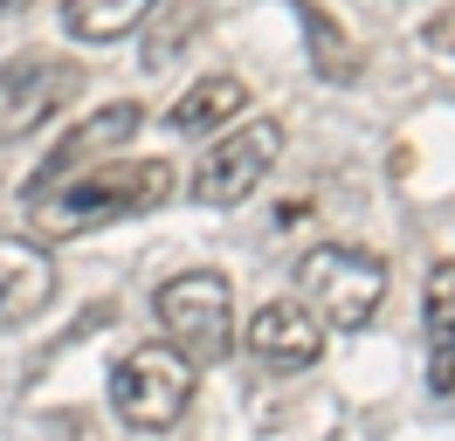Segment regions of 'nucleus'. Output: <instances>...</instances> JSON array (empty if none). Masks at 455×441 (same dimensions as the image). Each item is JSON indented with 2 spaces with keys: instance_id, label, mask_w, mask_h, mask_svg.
<instances>
[{
  "instance_id": "obj_1",
  "label": "nucleus",
  "mask_w": 455,
  "mask_h": 441,
  "mask_svg": "<svg viewBox=\"0 0 455 441\" xmlns=\"http://www.w3.org/2000/svg\"><path fill=\"white\" fill-rule=\"evenodd\" d=\"M172 193H180L172 159H104L90 172H69L62 187L21 200V207L42 235H90L104 220H139L152 207H166Z\"/></svg>"
},
{
  "instance_id": "obj_2",
  "label": "nucleus",
  "mask_w": 455,
  "mask_h": 441,
  "mask_svg": "<svg viewBox=\"0 0 455 441\" xmlns=\"http://www.w3.org/2000/svg\"><path fill=\"white\" fill-rule=\"evenodd\" d=\"M152 317L166 331V345L187 365H221L235 352V283L221 269H187V276H166L159 290H152Z\"/></svg>"
},
{
  "instance_id": "obj_3",
  "label": "nucleus",
  "mask_w": 455,
  "mask_h": 441,
  "mask_svg": "<svg viewBox=\"0 0 455 441\" xmlns=\"http://www.w3.org/2000/svg\"><path fill=\"white\" fill-rule=\"evenodd\" d=\"M379 297H387V262H379L372 248L324 242L297 262V303H304L324 331H366Z\"/></svg>"
},
{
  "instance_id": "obj_4",
  "label": "nucleus",
  "mask_w": 455,
  "mask_h": 441,
  "mask_svg": "<svg viewBox=\"0 0 455 441\" xmlns=\"http://www.w3.org/2000/svg\"><path fill=\"white\" fill-rule=\"evenodd\" d=\"M111 407H117L124 428H139V435H166L172 421L194 407V365L172 352L166 338H152V345H139V352L117 358Z\"/></svg>"
},
{
  "instance_id": "obj_5",
  "label": "nucleus",
  "mask_w": 455,
  "mask_h": 441,
  "mask_svg": "<svg viewBox=\"0 0 455 441\" xmlns=\"http://www.w3.org/2000/svg\"><path fill=\"white\" fill-rule=\"evenodd\" d=\"M276 159H283V124H276V117H242V124H228V132L200 152L187 193H194L200 207H242V200L276 172Z\"/></svg>"
},
{
  "instance_id": "obj_6",
  "label": "nucleus",
  "mask_w": 455,
  "mask_h": 441,
  "mask_svg": "<svg viewBox=\"0 0 455 441\" xmlns=\"http://www.w3.org/2000/svg\"><path fill=\"white\" fill-rule=\"evenodd\" d=\"M76 90H84V62H69V55L21 49L14 62H0V145L42 132L56 110L76 104Z\"/></svg>"
},
{
  "instance_id": "obj_7",
  "label": "nucleus",
  "mask_w": 455,
  "mask_h": 441,
  "mask_svg": "<svg viewBox=\"0 0 455 441\" xmlns=\"http://www.w3.org/2000/svg\"><path fill=\"white\" fill-rule=\"evenodd\" d=\"M145 132V104H132V97H117V104L104 110H90V117H76L69 132L42 152V165L28 172V187H21V200H35V193H49L62 187L69 172H90V165H104V159H124V145Z\"/></svg>"
},
{
  "instance_id": "obj_8",
  "label": "nucleus",
  "mask_w": 455,
  "mask_h": 441,
  "mask_svg": "<svg viewBox=\"0 0 455 441\" xmlns=\"http://www.w3.org/2000/svg\"><path fill=\"white\" fill-rule=\"evenodd\" d=\"M242 345H249V358H256L262 373H311L317 358H324V325L297 297H269L249 317Z\"/></svg>"
},
{
  "instance_id": "obj_9",
  "label": "nucleus",
  "mask_w": 455,
  "mask_h": 441,
  "mask_svg": "<svg viewBox=\"0 0 455 441\" xmlns=\"http://www.w3.org/2000/svg\"><path fill=\"white\" fill-rule=\"evenodd\" d=\"M56 303V255L35 235H0V331L28 325Z\"/></svg>"
},
{
  "instance_id": "obj_10",
  "label": "nucleus",
  "mask_w": 455,
  "mask_h": 441,
  "mask_svg": "<svg viewBox=\"0 0 455 441\" xmlns=\"http://www.w3.org/2000/svg\"><path fill=\"white\" fill-rule=\"evenodd\" d=\"M242 110H249V83L235 76V69H214V76L187 83L166 110V132L172 138H221L228 124H242Z\"/></svg>"
},
{
  "instance_id": "obj_11",
  "label": "nucleus",
  "mask_w": 455,
  "mask_h": 441,
  "mask_svg": "<svg viewBox=\"0 0 455 441\" xmlns=\"http://www.w3.org/2000/svg\"><path fill=\"white\" fill-rule=\"evenodd\" d=\"M421 325H427V393H455V262H435L421 290Z\"/></svg>"
},
{
  "instance_id": "obj_12",
  "label": "nucleus",
  "mask_w": 455,
  "mask_h": 441,
  "mask_svg": "<svg viewBox=\"0 0 455 441\" xmlns=\"http://www.w3.org/2000/svg\"><path fill=\"white\" fill-rule=\"evenodd\" d=\"M159 0H62V35L69 42H124L139 35Z\"/></svg>"
},
{
  "instance_id": "obj_13",
  "label": "nucleus",
  "mask_w": 455,
  "mask_h": 441,
  "mask_svg": "<svg viewBox=\"0 0 455 441\" xmlns=\"http://www.w3.org/2000/svg\"><path fill=\"white\" fill-rule=\"evenodd\" d=\"M290 7H297V21H304V35H311V69H317V76H324V83H352V76H359L352 35L324 21V7H317V0H290Z\"/></svg>"
},
{
  "instance_id": "obj_14",
  "label": "nucleus",
  "mask_w": 455,
  "mask_h": 441,
  "mask_svg": "<svg viewBox=\"0 0 455 441\" xmlns=\"http://www.w3.org/2000/svg\"><path fill=\"white\" fill-rule=\"evenodd\" d=\"M421 35H427V49H435V55H449V62H455V0L442 7V14H427Z\"/></svg>"
},
{
  "instance_id": "obj_15",
  "label": "nucleus",
  "mask_w": 455,
  "mask_h": 441,
  "mask_svg": "<svg viewBox=\"0 0 455 441\" xmlns=\"http://www.w3.org/2000/svg\"><path fill=\"white\" fill-rule=\"evenodd\" d=\"M21 7H28V0H0V14H21Z\"/></svg>"
}]
</instances>
